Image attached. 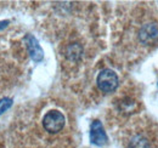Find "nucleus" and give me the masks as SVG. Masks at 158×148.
Here are the masks:
<instances>
[{"label":"nucleus","mask_w":158,"mask_h":148,"mask_svg":"<svg viewBox=\"0 0 158 148\" xmlns=\"http://www.w3.org/2000/svg\"><path fill=\"white\" fill-rule=\"evenodd\" d=\"M98 86L102 92H113L118 86V76L112 69H102L96 79Z\"/></svg>","instance_id":"obj_1"},{"label":"nucleus","mask_w":158,"mask_h":148,"mask_svg":"<svg viewBox=\"0 0 158 148\" xmlns=\"http://www.w3.org/2000/svg\"><path fill=\"white\" fill-rule=\"evenodd\" d=\"M43 126L50 134H56L64 126V115L59 111L48 112L43 118Z\"/></svg>","instance_id":"obj_2"},{"label":"nucleus","mask_w":158,"mask_h":148,"mask_svg":"<svg viewBox=\"0 0 158 148\" xmlns=\"http://www.w3.org/2000/svg\"><path fill=\"white\" fill-rule=\"evenodd\" d=\"M139 39L142 44L151 45L158 39V26L156 23H146L139 32Z\"/></svg>","instance_id":"obj_3"},{"label":"nucleus","mask_w":158,"mask_h":148,"mask_svg":"<svg viewBox=\"0 0 158 148\" xmlns=\"http://www.w3.org/2000/svg\"><path fill=\"white\" fill-rule=\"evenodd\" d=\"M107 135L100 120H94L90 128V141L96 146H103L107 143Z\"/></svg>","instance_id":"obj_4"},{"label":"nucleus","mask_w":158,"mask_h":148,"mask_svg":"<svg viewBox=\"0 0 158 148\" xmlns=\"http://www.w3.org/2000/svg\"><path fill=\"white\" fill-rule=\"evenodd\" d=\"M24 41L27 44V49H28V52L32 57V60L34 62H40L43 60V56H44V52H43V49L40 47L39 43L35 38L31 34L26 35L24 38Z\"/></svg>","instance_id":"obj_5"},{"label":"nucleus","mask_w":158,"mask_h":148,"mask_svg":"<svg viewBox=\"0 0 158 148\" xmlns=\"http://www.w3.org/2000/svg\"><path fill=\"white\" fill-rule=\"evenodd\" d=\"M129 148H152V143L150 141L148 137H146L145 135H135L130 138L129 141Z\"/></svg>","instance_id":"obj_6"},{"label":"nucleus","mask_w":158,"mask_h":148,"mask_svg":"<svg viewBox=\"0 0 158 148\" xmlns=\"http://www.w3.org/2000/svg\"><path fill=\"white\" fill-rule=\"evenodd\" d=\"M81 54H83V49H81V46L79 44H77V43L76 44H71L67 47V50H66V56L71 61H77V60H79Z\"/></svg>","instance_id":"obj_7"},{"label":"nucleus","mask_w":158,"mask_h":148,"mask_svg":"<svg viewBox=\"0 0 158 148\" xmlns=\"http://www.w3.org/2000/svg\"><path fill=\"white\" fill-rule=\"evenodd\" d=\"M11 106H12V100H11V98H9V97L1 98V100H0V115H1L4 112L7 111Z\"/></svg>","instance_id":"obj_8"},{"label":"nucleus","mask_w":158,"mask_h":148,"mask_svg":"<svg viewBox=\"0 0 158 148\" xmlns=\"http://www.w3.org/2000/svg\"><path fill=\"white\" fill-rule=\"evenodd\" d=\"M7 24H9V21H1V22H0V29L5 28Z\"/></svg>","instance_id":"obj_9"}]
</instances>
